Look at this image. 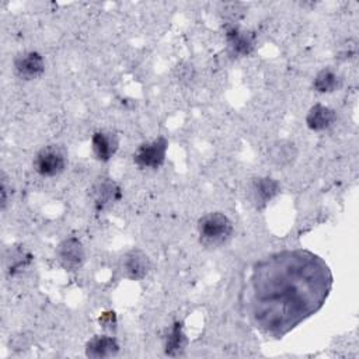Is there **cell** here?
I'll use <instances>...</instances> for the list:
<instances>
[{"instance_id":"obj_1","label":"cell","mask_w":359,"mask_h":359,"mask_svg":"<svg viewBox=\"0 0 359 359\" xmlns=\"http://www.w3.org/2000/svg\"><path fill=\"white\" fill-rule=\"evenodd\" d=\"M332 287L323 258L307 250H285L257 261L243 290L251 324L264 335L282 338L317 313Z\"/></svg>"},{"instance_id":"obj_2","label":"cell","mask_w":359,"mask_h":359,"mask_svg":"<svg viewBox=\"0 0 359 359\" xmlns=\"http://www.w3.org/2000/svg\"><path fill=\"white\" fill-rule=\"evenodd\" d=\"M199 241L208 248L224 245L233 234L231 220L222 212H210L198 220Z\"/></svg>"},{"instance_id":"obj_3","label":"cell","mask_w":359,"mask_h":359,"mask_svg":"<svg viewBox=\"0 0 359 359\" xmlns=\"http://www.w3.org/2000/svg\"><path fill=\"white\" fill-rule=\"evenodd\" d=\"M167 147H168V140L163 136L151 142L142 143L133 153V163L140 168L157 170L158 167L163 165L165 160Z\"/></svg>"},{"instance_id":"obj_4","label":"cell","mask_w":359,"mask_h":359,"mask_svg":"<svg viewBox=\"0 0 359 359\" xmlns=\"http://www.w3.org/2000/svg\"><path fill=\"white\" fill-rule=\"evenodd\" d=\"M34 168L42 177H55L66 168V154L56 144L45 146L36 153Z\"/></svg>"},{"instance_id":"obj_5","label":"cell","mask_w":359,"mask_h":359,"mask_svg":"<svg viewBox=\"0 0 359 359\" xmlns=\"http://www.w3.org/2000/svg\"><path fill=\"white\" fill-rule=\"evenodd\" d=\"M84 248L79 238L67 237L56 247V259L66 271H77L84 264Z\"/></svg>"},{"instance_id":"obj_6","label":"cell","mask_w":359,"mask_h":359,"mask_svg":"<svg viewBox=\"0 0 359 359\" xmlns=\"http://www.w3.org/2000/svg\"><path fill=\"white\" fill-rule=\"evenodd\" d=\"M91 199L97 212H102L111 203L122 198V191L116 182L109 178H100L91 188Z\"/></svg>"},{"instance_id":"obj_7","label":"cell","mask_w":359,"mask_h":359,"mask_svg":"<svg viewBox=\"0 0 359 359\" xmlns=\"http://www.w3.org/2000/svg\"><path fill=\"white\" fill-rule=\"evenodd\" d=\"M14 70L17 76L24 80L36 79L45 72L43 57L35 50L22 52L14 59Z\"/></svg>"},{"instance_id":"obj_8","label":"cell","mask_w":359,"mask_h":359,"mask_svg":"<svg viewBox=\"0 0 359 359\" xmlns=\"http://www.w3.org/2000/svg\"><path fill=\"white\" fill-rule=\"evenodd\" d=\"M150 269L149 257L139 248H133L122 258V271L132 280L143 279Z\"/></svg>"},{"instance_id":"obj_9","label":"cell","mask_w":359,"mask_h":359,"mask_svg":"<svg viewBox=\"0 0 359 359\" xmlns=\"http://www.w3.org/2000/svg\"><path fill=\"white\" fill-rule=\"evenodd\" d=\"M279 194V184L271 177H258L251 181L250 195L255 206H265L273 196Z\"/></svg>"},{"instance_id":"obj_10","label":"cell","mask_w":359,"mask_h":359,"mask_svg":"<svg viewBox=\"0 0 359 359\" xmlns=\"http://www.w3.org/2000/svg\"><path fill=\"white\" fill-rule=\"evenodd\" d=\"M118 146H119V142L115 133L100 130L93 135V139H91L93 153L95 158L102 163L111 160V157L116 153Z\"/></svg>"},{"instance_id":"obj_11","label":"cell","mask_w":359,"mask_h":359,"mask_svg":"<svg viewBox=\"0 0 359 359\" xmlns=\"http://www.w3.org/2000/svg\"><path fill=\"white\" fill-rule=\"evenodd\" d=\"M119 352V344L114 337L95 335L86 344V356L102 359L115 356Z\"/></svg>"},{"instance_id":"obj_12","label":"cell","mask_w":359,"mask_h":359,"mask_svg":"<svg viewBox=\"0 0 359 359\" xmlns=\"http://www.w3.org/2000/svg\"><path fill=\"white\" fill-rule=\"evenodd\" d=\"M337 119V112L323 104L313 105L306 115V125L314 132L328 129Z\"/></svg>"},{"instance_id":"obj_13","label":"cell","mask_w":359,"mask_h":359,"mask_svg":"<svg viewBox=\"0 0 359 359\" xmlns=\"http://www.w3.org/2000/svg\"><path fill=\"white\" fill-rule=\"evenodd\" d=\"M226 39L236 55L247 56L254 49V35L241 31L238 27L226 25Z\"/></svg>"},{"instance_id":"obj_14","label":"cell","mask_w":359,"mask_h":359,"mask_svg":"<svg viewBox=\"0 0 359 359\" xmlns=\"http://www.w3.org/2000/svg\"><path fill=\"white\" fill-rule=\"evenodd\" d=\"M185 346H187V337L182 331V323L175 321L165 337V344H164L165 355L178 356L184 352Z\"/></svg>"},{"instance_id":"obj_15","label":"cell","mask_w":359,"mask_h":359,"mask_svg":"<svg viewBox=\"0 0 359 359\" xmlns=\"http://www.w3.org/2000/svg\"><path fill=\"white\" fill-rule=\"evenodd\" d=\"M339 86H341V77L331 67L321 69L313 80V88L318 93H332L337 88H339Z\"/></svg>"},{"instance_id":"obj_16","label":"cell","mask_w":359,"mask_h":359,"mask_svg":"<svg viewBox=\"0 0 359 359\" xmlns=\"http://www.w3.org/2000/svg\"><path fill=\"white\" fill-rule=\"evenodd\" d=\"M296 156H297V150H296L294 144L290 142H286V140L276 142L269 149V157L278 165H287V164L293 163Z\"/></svg>"},{"instance_id":"obj_17","label":"cell","mask_w":359,"mask_h":359,"mask_svg":"<svg viewBox=\"0 0 359 359\" xmlns=\"http://www.w3.org/2000/svg\"><path fill=\"white\" fill-rule=\"evenodd\" d=\"M100 324L104 327V328H115L116 325V317H115V313L114 311H105L101 314V317L98 318Z\"/></svg>"},{"instance_id":"obj_18","label":"cell","mask_w":359,"mask_h":359,"mask_svg":"<svg viewBox=\"0 0 359 359\" xmlns=\"http://www.w3.org/2000/svg\"><path fill=\"white\" fill-rule=\"evenodd\" d=\"M7 205V185H6V178L1 180V209L4 210Z\"/></svg>"}]
</instances>
